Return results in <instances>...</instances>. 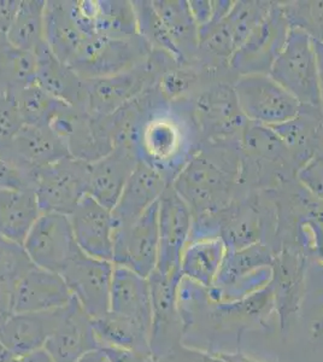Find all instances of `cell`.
Instances as JSON below:
<instances>
[{"mask_svg":"<svg viewBox=\"0 0 323 362\" xmlns=\"http://www.w3.org/2000/svg\"><path fill=\"white\" fill-rule=\"evenodd\" d=\"M136 153L139 160L155 167L172 184L192 153V128L177 104L162 98L157 87L140 124Z\"/></svg>","mask_w":323,"mask_h":362,"instance_id":"obj_1","label":"cell"},{"mask_svg":"<svg viewBox=\"0 0 323 362\" xmlns=\"http://www.w3.org/2000/svg\"><path fill=\"white\" fill-rule=\"evenodd\" d=\"M168 54L152 51L150 57L133 69L119 74L85 80L86 112L90 115L109 116L143 92L155 86Z\"/></svg>","mask_w":323,"mask_h":362,"instance_id":"obj_2","label":"cell"},{"mask_svg":"<svg viewBox=\"0 0 323 362\" xmlns=\"http://www.w3.org/2000/svg\"><path fill=\"white\" fill-rule=\"evenodd\" d=\"M234 174L205 153H196L182 167L172 189L193 213L228 208L234 186Z\"/></svg>","mask_w":323,"mask_h":362,"instance_id":"obj_3","label":"cell"},{"mask_svg":"<svg viewBox=\"0 0 323 362\" xmlns=\"http://www.w3.org/2000/svg\"><path fill=\"white\" fill-rule=\"evenodd\" d=\"M269 75L304 107L319 109L317 57L314 40L305 32L290 27V35Z\"/></svg>","mask_w":323,"mask_h":362,"instance_id":"obj_4","label":"cell"},{"mask_svg":"<svg viewBox=\"0 0 323 362\" xmlns=\"http://www.w3.org/2000/svg\"><path fill=\"white\" fill-rule=\"evenodd\" d=\"M233 90L239 109L249 122L273 127L303 112L298 100L269 74L237 76Z\"/></svg>","mask_w":323,"mask_h":362,"instance_id":"obj_5","label":"cell"},{"mask_svg":"<svg viewBox=\"0 0 323 362\" xmlns=\"http://www.w3.org/2000/svg\"><path fill=\"white\" fill-rule=\"evenodd\" d=\"M151 54V47L141 37L114 39L93 35L87 39L69 66L80 78L90 80L133 69Z\"/></svg>","mask_w":323,"mask_h":362,"instance_id":"obj_6","label":"cell"},{"mask_svg":"<svg viewBox=\"0 0 323 362\" xmlns=\"http://www.w3.org/2000/svg\"><path fill=\"white\" fill-rule=\"evenodd\" d=\"M290 25L281 3H273L263 21L234 52L229 66L239 76L269 74L290 35Z\"/></svg>","mask_w":323,"mask_h":362,"instance_id":"obj_7","label":"cell"},{"mask_svg":"<svg viewBox=\"0 0 323 362\" xmlns=\"http://www.w3.org/2000/svg\"><path fill=\"white\" fill-rule=\"evenodd\" d=\"M88 162L66 157L37 169L34 192L41 213L69 215L87 194Z\"/></svg>","mask_w":323,"mask_h":362,"instance_id":"obj_8","label":"cell"},{"mask_svg":"<svg viewBox=\"0 0 323 362\" xmlns=\"http://www.w3.org/2000/svg\"><path fill=\"white\" fill-rule=\"evenodd\" d=\"M47 126L78 160L90 163L114 150L102 117L78 107L61 103Z\"/></svg>","mask_w":323,"mask_h":362,"instance_id":"obj_9","label":"cell"},{"mask_svg":"<svg viewBox=\"0 0 323 362\" xmlns=\"http://www.w3.org/2000/svg\"><path fill=\"white\" fill-rule=\"evenodd\" d=\"M37 267L61 274L81 249L75 240L69 216L42 213L23 243Z\"/></svg>","mask_w":323,"mask_h":362,"instance_id":"obj_10","label":"cell"},{"mask_svg":"<svg viewBox=\"0 0 323 362\" xmlns=\"http://www.w3.org/2000/svg\"><path fill=\"white\" fill-rule=\"evenodd\" d=\"M112 274V262L80 251L61 276L80 307L95 320L110 312Z\"/></svg>","mask_w":323,"mask_h":362,"instance_id":"obj_11","label":"cell"},{"mask_svg":"<svg viewBox=\"0 0 323 362\" xmlns=\"http://www.w3.org/2000/svg\"><path fill=\"white\" fill-rule=\"evenodd\" d=\"M158 202H155L134 223L114 230L112 262L146 276L158 261Z\"/></svg>","mask_w":323,"mask_h":362,"instance_id":"obj_12","label":"cell"},{"mask_svg":"<svg viewBox=\"0 0 323 362\" xmlns=\"http://www.w3.org/2000/svg\"><path fill=\"white\" fill-rule=\"evenodd\" d=\"M68 216L75 240L82 252L112 262L114 223L111 210L86 194Z\"/></svg>","mask_w":323,"mask_h":362,"instance_id":"obj_13","label":"cell"},{"mask_svg":"<svg viewBox=\"0 0 323 362\" xmlns=\"http://www.w3.org/2000/svg\"><path fill=\"white\" fill-rule=\"evenodd\" d=\"M44 349L54 362H78L100 349L93 322L73 297Z\"/></svg>","mask_w":323,"mask_h":362,"instance_id":"obj_14","label":"cell"},{"mask_svg":"<svg viewBox=\"0 0 323 362\" xmlns=\"http://www.w3.org/2000/svg\"><path fill=\"white\" fill-rule=\"evenodd\" d=\"M169 185L163 174L146 162L139 160L123 189L119 202L111 210L114 230L134 223L150 206L160 201Z\"/></svg>","mask_w":323,"mask_h":362,"instance_id":"obj_15","label":"cell"},{"mask_svg":"<svg viewBox=\"0 0 323 362\" xmlns=\"http://www.w3.org/2000/svg\"><path fill=\"white\" fill-rule=\"evenodd\" d=\"M66 307L37 313H13L0 326V341L13 358L44 349L61 322Z\"/></svg>","mask_w":323,"mask_h":362,"instance_id":"obj_16","label":"cell"},{"mask_svg":"<svg viewBox=\"0 0 323 362\" xmlns=\"http://www.w3.org/2000/svg\"><path fill=\"white\" fill-rule=\"evenodd\" d=\"M73 300L58 273L34 267L13 288V313H37L64 308Z\"/></svg>","mask_w":323,"mask_h":362,"instance_id":"obj_17","label":"cell"},{"mask_svg":"<svg viewBox=\"0 0 323 362\" xmlns=\"http://www.w3.org/2000/svg\"><path fill=\"white\" fill-rule=\"evenodd\" d=\"M138 162V157L122 148H114L102 158L90 162L87 194L107 209H114Z\"/></svg>","mask_w":323,"mask_h":362,"instance_id":"obj_18","label":"cell"},{"mask_svg":"<svg viewBox=\"0 0 323 362\" xmlns=\"http://www.w3.org/2000/svg\"><path fill=\"white\" fill-rule=\"evenodd\" d=\"M0 156L10 157L35 170L71 157L64 143L47 124H25L13 145Z\"/></svg>","mask_w":323,"mask_h":362,"instance_id":"obj_19","label":"cell"},{"mask_svg":"<svg viewBox=\"0 0 323 362\" xmlns=\"http://www.w3.org/2000/svg\"><path fill=\"white\" fill-rule=\"evenodd\" d=\"M196 115L205 132L218 138L237 132L242 134L247 124L237 105L233 87H215L199 95L196 102Z\"/></svg>","mask_w":323,"mask_h":362,"instance_id":"obj_20","label":"cell"},{"mask_svg":"<svg viewBox=\"0 0 323 362\" xmlns=\"http://www.w3.org/2000/svg\"><path fill=\"white\" fill-rule=\"evenodd\" d=\"M192 221V211L169 185L158 201L160 247L158 264L162 269L172 266Z\"/></svg>","mask_w":323,"mask_h":362,"instance_id":"obj_21","label":"cell"},{"mask_svg":"<svg viewBox=\"0 0 323 362\" xmlns=\"http://www.w3.org/2000/svg\"><path fill=\"white\" fill-rule=\"evenodd\" d=\"M35 83L58 102L86 110L85 80L59 61L47 45L37 54Z\"/></svg>","mask_w":323,"mask_h":362,"instance_id":"obj_22","label":"cell"},{"mask_svg":"<svg viewBox=\"0 0 323 362\" xmlns=\"http://www.w3.org/2000/svg\"><path fill=\"white\" fill-rule=\"evenodd\" d=\"M88 37L75 22L69 0H46V45L59 61L69 66Z\"/></svg>","mask_w":323,"mask_h":362,"instance_id":"obj_23","label":"cell"},{"mask_svg":"<svg viewBox=\"0 0 323 362\" xmlns=\"http://www.w3.org/2000/svg\"><path fill=\"white\" fill-rule=\"evenodd\" d=\"M148 295L145 276L129 268L114 264L110 295L111 313L126 317L146 329Z\"/></svg>","mask_w":323,"mask_h":362,"instance_id":"obj_24","label":"cell"},{"mask_svg":"<svg viewBox=\"0 0 323 362\" xmlns=\"http://www.w3.org/2000/svg\"><path fill=\"white\" fill-rule=\"evenodd\" d=\"M41 214L34 191L0 189V235L25 243Z\"/></svg>","mask_w":323,"mask_h":362,"instance_id":"obj_25","label":"cell"},{"mask_svg":"<svg viewBox=\"0 0 323 362\" xmlns=\"http://www.w3.org/2000/svg\"><path fill=\"white\" fill-rule=\"evenodd\" d=\"M152 4L184 62L199 49V28L189 11V1L152 0Z\"/></svg>","mask_w":323,"mask_h":362,"instance_id":"obj_26","label":"cell"},{"mask_svg":"<svg viewBox=\"0 0 323 362\" xmlns=\"http://www.w3.org/2000/svg\"><path fill=\"white\" fill-rule=\"evenodd\" d=\"M46 0H20L6 32L8 40L20 49L37 54L46 46Z\"/></svg>","mask_w":323,"mask_h":362,"instance_id":"obj_27","label":"cell"},{"mask_svg":"<svg viewBox=\"0 0 323 362\" xmlns=\"http://www.w3.org/2000/svg\"><path fill=\"white\" fill-rule=\"evenodd\" d=\"M37 54L20 49L0 34V90L5 95L16 92L35 83Z\"/></svg>","mask_w":323,"mask_h":362,"instance_id":"obj_28","label":"cell"},{"mask_svg":"<svg viewBox=\"0 0 323 362\" xmlns=\"http://www.w3.org/2000/svg\"><path fill=\"white\" fill-rule=\"evenodd\" d=\"M95 35L129 39L139 37L134 5L129 0H97Z\"/></svg>","mask_w":323,"mask_h":362,"instance_id":"obj_29","label":"cell"},{"mask_svg":"<svg viewBox=\"0 0 323 362\" xmlns=\"http://www.w3.org/2000/svg\"><path fill=\"white\" fill-rule=\"evenodd\" d=\"M92 322L100 348L112 346L139 354L143 353L146 329L138 324L111 312Z\"/></svg>","mask_w":323,"mask_h":362,"instance_id":"obj_30","label":"cell"},{"mask_svg":"<svg viewBox=\"0 0 323 362\" xmlns=\"http://www.w3.org/2000/svg\"><path fill=\"white\" fill-rule=\"evenodd\" d=\"M240 136L242 148L252 156L278 165H290L295 160L290 150L271 127L247 121Z\"/></svg>","mask_w":323,"mask_h":362,"instance_id":"obj_31","label":"cell"},{"mask_svg":"<svg viewBox=\"0 0 323 362\" xmlns=\"http://www.w3.org/2000/svg\"><path fill=\"white\" fill-rule=\"evenodd\" d=\"M133 5L136 15L139 37L148 42L152 51L168 54L175 62L184 63V59L169 37L167 29L160 21L158 13H155L152 1L134 0Z\"/></svg>","mask_w":323,"mask_h":362,"instance_id":"obj_32","label":"cell"},{"mask_svg":"<svg viewBox=\"0 0 323 362\" xmlns=\"http://www.w3.org/2000/svg\"><path fill=\"white\" fill-rule=\"evenodd\" d=\"M11 95L25 124L41 126L49 124L61 104L37 83H30Z\"/></svg>","mask_w":323,"mask_h":362,"instance_id":"obj_33","label":"cell"},{"mask_svg":"<svg viewBox=\"0 0 323 362\" xmlns=\"http://www.w3.org/2000/svg\"><path fill=\"white\" fill-rule=\"evenodd\" d=\"M271 1H234L228 15L225 17V25L233 37L237 49L245 42L263 18L269 13Z\"/></svg>","mask_w":323,"mask_h":362,"instance_id":"obj_34","label":"cell"},{"mask_svg":"<svg viewBox=\"0 0 323 362\" xmlns=\"http://www.w3.org/2000/svg\"><path fill=\"white\" fill-rule=\"evenodd\" d=\"M34 267L23 244L0 235V283L15 288Z\"/></svg>","mask_w":323,"mask_h":362,"instance_id":"obj_35","label":"cell"},{"mask_svg":"<svg viewBox=\"0 0 323 362\" xmlns=\"http://www.w3.org/2000/svg\"><path fill=\"white\" fill-rule=\"evenodd\" d=\"M290 27L303 30L312 40L323 42V0L283 4Z\"/></svg>","mask_w":323,"mask_h":362,"instance_id":"obj_36","label":"cell"},{"mask_svg":"<svg viewBox=\"0 0 323 362\" xmlns=\"http://www.w3.org/2000/svg\"><path fill=\"white\" fill-rule=\"evenodd\" d=\"M276 134H278L283 144L286 145L295 160L302 156L307 157V151L309 150L311 141V124L307 122V119L302 117V114L295 119L283 122V124L273 126Z\"/></svg>","mask_w":323,"mask_h":362,"instance_id":"obj_37","label":"cell"},{"mask_svg":"<svg viewBox=\"0 0 323 362\" xmlns=\"http://www.w3.org/2000/svg\"><path fill=\"white\" fill-rule=\"evenodd\" d=\"M37 172L10 157L0 156V189L34 191Z\"/></svg>","mask_w":323,"mask_h":362,"instance_id":"obj_38","label":"cell"},{"mask_svg":"<svg viewBox=\"0 0 323 362\" xmlns=\"http://www.w3.org/2000/svg\"><path fill=\"white\" fill-rule=\"evenodd\" d=\"M23 126L13 95H5L0 99V155L8 151Z\"/></svg>","mask_w":323,"mask_h":362,"instance_id":"obj_39","label":"cell"},{"mask_svg":"<svg viewBox=\"0 0 323 362\" xmlns=\"http://www.w3.org/2000/svg\"><path fill=\"white\" fill-rule=\"evenodd\" d=\"M189 6L198 28L209 25L213 20V0H189Z\"/></svg>","mask_w":323,"mask_h":362,"instance_id":"obj_40","label":"cell"},{"mask_svg":"<svg viewBox=\"0 0 323 362\" xmlns=\"http://www.w3.org/2000/svg\"><path fill=\"white\" fill-rule=\"evenodd\" d=\"M13 314V288L0 283V326Z\"/></svg>","mask_w":323,"mask_h":362,"instance_id":"obj_41","label":"cell"},{"mask_svg":"<svg viewBox=\"0 0 323 362\" xmlns=\"http://www.w3.org/2000/svg\"><path fill=\"white\" fill-rule=\"evenodd\" d=\"M20 0H0V34L6 33L16 13Z\"/></svg>","mask_w":323,"mask_h":362,"instance_id":"obj_42","label":"cell"},{"mask_svg":"<svg viewBox=\"0 0 323 362\" xmlns=\"http://www.w3.org/2000/svg\"><path fill=\"white\" fill-rule=\"evenodd\" d=\"M317 57V83H319V109L323 114V42L314 40Z\"/></svg>","mask_w":323,"mask_h":362,"instance_id":"obj_43","label":"cell"},{"mask_svg":"<svg viewBox=\"0 0 323 362\" xmlns=\"http://www.w3.org/2000/svg\"><path fill=\"white\" fill-rule=\"evenodd\" d=\"M13 362H54V360L45 349H40L22 358H16Z\"/></svg>","mask_w":323,"mask_h":362,"instance_id":"obj_44","label":"cell"},{"mask_svg":"<svg viewBox=\"0 0 323 362\" xmlns=\"http://www.w3.org/2000/svg\"><path fill=\"white\" fill-rule=\"evenodd\" d=\"M78 362H104V356L100 350H97V351H92L86 356H83Z\"/></svg>","mask_w":323,"mask_h":362,"instance_id":"obj_45","label":"cell"},{"mask_svg":"<svg viewBox=\"0 0 323 362\" xmlns=\"http://www.w3.org/2000/svg\"><path fill=\"white\" fill-rule=\"evenodd\" d=\"M16 358H13V355L8 353V349L3 346V343L0 341V362H13Z\"/></svg>","mask_w":323,"mask_h":362,"instance_id":"obj_46","label":"cell"},{"mask_svg":"<svg viewBox=\"0 0 323 362\" xmlns=\"http://www.w3.org/2000/svg\"><path fill=\"white\" fill-rule=\"evenodd\" d=\"M5 93L3 92V90H0V99L3 98L4 97Z\"/></svg>","mask_w":323,"mask_h":362,"instance_id":"obj_47","label":"cell"},{"mask_svg":"<svg viewBox=\"0 0 323 362\" xmlns=\"http://www.w3.org/2000/svg\"><path fill=\"white\" fill-rule=\"evenodd\" d=\"M104 362H107V361H105V358H104Z\"/></svg>","mask_w":323,"mask_h":362,"instance_id":"obj_48","label":"cell"}]
</instances>
